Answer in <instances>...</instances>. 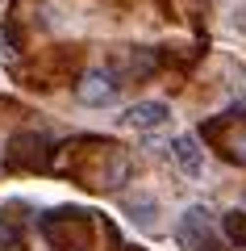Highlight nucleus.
<instances>
[{
	"label": "nucleus",
	"instance_id": "f257e3e1",
	"mask_svg": "<svg viewBox=\"0 0 246 251\" xmlns=\"http://www.w3.org/2000/svg\"><path fill=\"white\" fill-rule=\"evenodd\" d=\"M50 172L71 176L75 184L92 188V193H117L130 180L134 163L130 151L113 138H71L59 151H50Z\"/></svg>",
	"mask_w": 246,
	"mask_h": 251
},
{
	"label": "nucleus",
	"instance_id": "f03ea898",
	"mask_svg": "<svg viewBox=\"0 0 246 251\" xmlns=\"http://www.w3.org/2000/svg\"><path fill=\"white\" fill-rule=\"evenodd\" d=\"M42 234L54 251H96V234H100V214L92 209H75L63 205L50 209L42 218Z\"/></svg>",
	"mask_w": 246,
	"mask_h": 251
},
{
	"label": "nucleus",
	"instance_id": "7ed1b4c3",
	"mask_svg": "<svg viewBox=\"0 0 246 251\" xmlns=\"http://www.w3.org/2000/svg\"><path fill=\"white\" fill-rule=\"evenodd\" d=\"M201 138L213 143L229 163L246 168V113L242 109H229V113H217L201 126Z\"/></svg>",
	"mask_w": 246,
	"mask_h": 251
},
{
	"label": "nucleus",
	"instance_id": "20e7f679",
	"mask_svg": "<svg viewBox=\"0 0 246 251\" xmlns=\"http://www.w3.org/2000/svg\"><path fill=\"white\" fill-rule=\"evenodd\" d=\"M50 151H54V143L46 134L21 130V134H13V143H9V168L13 172H46L50 168Z\"/></svg>",
	"mask_w": 246,
	"mask_h": 251
},
{
	"label": "nucleus",
	"instance_id": "39448f33",
	"mask_svg": "<svg viewBox=\"0 0 246 251\" xmlns=\"http://www.w3.org/2000/svg\"><path fill=\"white\" fill-rule=\"evenodd\" d=\"M176 239L184 251H221V239L213 230V214L204 205H188L176 226Z\"/></svg>",
	"mask_w": 246,
	"mask_h": 251
},
{
	"label": "nucleus",
	"instance_id": "423d86ee",
	"mask_svg": "<svg viewBox=\"0 0 246 251\" xmlns=\"http://www.w3.org/2000/svg\"><path fill=\"white\" fill-rule=\"evenodd\" d=\"M121 88H125V84L117 80V72H113V67H92V72H84V75H79L75 97L84 100V105L100 109V105H113Z\"/></svg>",
	"mask_w": 246,
	"mask_h": 251
},
{
	"label": "nucleus",
	"instance_id": "0eeeda50",
	"mask_svg": "<svg viewBox=\"0 0 246 251\" xmlns=\"http://www.w3.org/2000/svg\"><path fill=\"white\" fill-rule=\"evenodd\" d=\"M171 117V109L163 105V100H138V105H130L125 109V117L121 122L130 126V130H158V126Z\"/></svg>",
	"mask_w": 246,
	"mask_h": 251
},
{
	"label": "nucleus",
	"instance_id": "6e6552de",
	"mask_svg": "<svg viewBox=\"0 0 246 251\" xmlns=\"http://www.w3.org/2000/svg\"><path fill=\"white\" fill-rule=\"evenodd\" d=\"M171 155H176V163H179V172L184 176H201L204 172V155H201V147H196V138L192 134H179L176 143H171Z\"/></svg>",
	"mask_w": 246,
	"mask_h": 251
},
{
	"label": "nucleus",
	"instance_id": "1a4fd4ad",
	"mask_svg": "<svg viewBox=\"0 0 246 251\" xmlns=\"http://www.w3.org/2000/svg\"><path fill=\"white\" fill-rule=\"evenodd\" d=\"M221 234L229 239V247L246 251V209H229V214L221 218Z\"/></svg>",
	"mask_w": 246,
	"mask_h": 251
},
{
	"label": "nucleus",
	"instance_id": "9d476101",
	"mask_svg": "<svg viewBox=\"0 0 246 251\" xmlns=\"http://www.w3.org/2000/svg\"><path fill=\"white\" fill-rule=\"evenodd\" d=\"M163 4V13L176 21H196L201 17V0H158Z\"/></svg>",
	"mask_w": 246,
	"mask_h": 251
},
{
	"label": "nucleus",
	"instance_id": "9b49d317",
	"mask_svg": "<svg viewBox=\"0 0 246 251\" xmlns=\"http://www.w3.org/2000/svg\"><path fill=\"white\" fill-rule=\"evenodd\" d=\"M125 209H130L138 222H150V214H155V201H150V197H125Z\"/></svg>",
	"mask_w": 246,
	"mask_h": 251
},
{
	"label": "nucleus",
	"instance_id": "f8f14e48",
	"mask_svg": "<svg viewBox=\"0 0 246 251\" xmlns=\"http://www.w3.org/2000/svg\"><path fill=\"white\" fill-rule=\"evenodd\" d=\"M21 243V230L9 222V218H0V251H9V247H17Z\"/></svg>",
	"mask_w": 246,
	"mask_h": 251
},
{
	"label": "nucleus",
	"instance_id": "ddd939ff",
	"mask_svg": "<svg viewBox=\"0 0 246 251\" xmlns=\"http://www.w3.org/2000/svg\"><path fill=\"white\" fill-rule=\"evenodd\" d=\"M117 251H142V247H117Z\"/></svg>",
	"mask_w": 246,
	"mask_h": 251
}]
</instances>
